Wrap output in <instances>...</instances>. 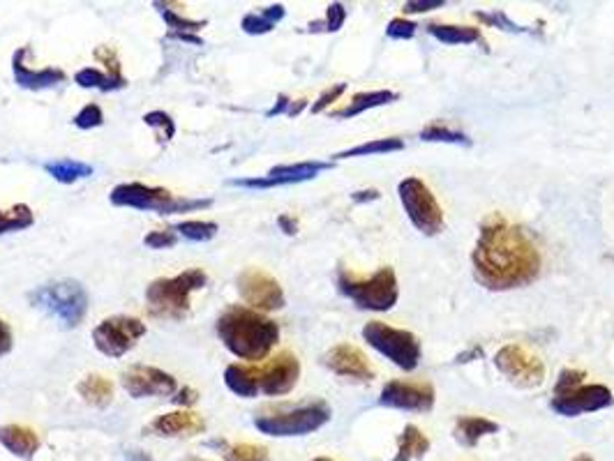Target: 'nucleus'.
Segmentation results:
<instances>
[{"mask_svg": "<svg viewBox=\"0 0 614 461\" xmlns=\"http://www.w3.org/2000/svg\"><path fill=\"white\" fill-rule=\"evenodd\" d=\"M541 251L518 224L489 215L472 251L474 277L489 291L529 286L541 275Z\"/></svg>", "mask_w": 614, "mask_h": 461, "instance_id": "obj_1", "label": "nucleus"}, {"mask_svg": "<svg viewBox=\"0 0 614 461\" xmlns=\"http://www.w3.org/2000/svg\"><path fill=\"white\" fill-rule=\"evenodd\" d=\"M215 332L224 348L248 363L269 358V353L280 340V326L273 319L243 305L224 309L215 323Z\"/></svg>", "mask_w": 614, "mask_h": 461, "instance_id": "obj_2", "label": "nucleus"}, {"mask_svg": "<svg viewBox=\"0 0 614 461\" xmlns=\"http://www.w3.org/2000/svg\"><path fill=\"white\" fill-rule=\"evenodd\" d=\"M209 277L201 268H190L176 277H160L146 288V303L153 317L180 321L190 314V296L206 286Z\"/></svg>", "mask_w": 614, "mask_h": 461, "instance_id": "obj_3", "label": "nucleus"}, {"mask_svg": "<svg viewBox=\"0 0 614 461\" xmlns=\"http://www.w3.org/2000/svg\"><path fill=\"white\" fill-rule=\"evenodd\" d=\"M109 201L118 208H134V211H153L157 215H176V213H192L211 208L213 199H186L174 197L165 187H151L143 182H122L116 185Z\"/></svg>", "mask_w": 614, "mask_h": 461, "instance_id": "obj_4", "label": "nucleus"}, {"mask_svg": "<svg viewBox=\"0 0 614 461\" xmlns=\"http://www.w3.org/2000/svg\"><path fill=\"white\" fill-rule=\"evenodd\" d=\"M338 288L356 307L367 311H388L398 305L400 286L393 268H381L370 277H358L346 268L338 270Z\"/></svg>", "mask_w": 614, "mask_h": 461, "instance_id": "obj_5", "label": "nucleus"}, {"mask_svg": "<svg viewBox=\"0 0 614 461\" xmlns=\"http://www.w3.org/2000/svg\"><path fill=\"white\" fill-rule=\"evenodd\" d=\"M33 307L47 311L49 317L58 319L66 328H76L86 319L88 311V293L74 280H60L37 286L28 293Z\"/></svg>", "mask_w": 614, "mask_h": 461, "instance_id": "obj_6", "label": "nucleus"}, {"mask_svg": "<svg viewBox=\"0 0 614 461\" xmlns=\"http://www.w3.org/2000/svg\"><path fill=\"white\" fill-rule=\"evenodd\" d=\"M331 415H333L331 406L319 400V402H310L303 406L259 415V417H255V427L261 434L275 436V438L305 436V434H312V432L321 429L323 425H329Z\"/></svg>", "mask_w": 614, "mask_h": 461, "instance_id": "obj_7", "label": "nucleus"}, {"mask_svg": "<svg viewBox=\"0 0 614 461\" xmlns=\"http://www.w3.org/2000/svg\"><path fill=\"white\" fill-rule=\"evenodd\" d=\"M363 340L402 371H414L421 363V342L409 330L391 328L383 321H370L363 328Z\"/></svg>", "mask_w": 614, "mask_h": 461, "instance_id": "obj_8", "label": "nucleus"}, {"mask_svg": "<svg viewBox=\"0 0 614 461\" xmlns=\"http://www.w3.org/2000/svg\"><path fill=\"white\" fill-rule=\"evenodd\" d=\"M406 217L423 236H437L444 230V211L433 190L421 178H404L398 187Z\"/></svg>", "mask_w": 614, "mask_h": 461, "instance_id": "obj_9", "label": "nucleus"}, {"mask_svg": "<svg viewBox=\"0 0 614 461\" xmlns=\"http://www.w3.org/2000/svg\"><path fill=\"white\" fill-rule=\"evenodd\" d=\"M146 334V323L134 317H111L93 330L95 348L107 358H122Z\"/></svg>", "mask_w": 614, "mask_h": 461, "instance_id": "obj_10", "label": "nucleus"}, {"mask_svg": "<svg viewBox=\"0 0 614 461\" xmlns=\"http://www.w3.org/2000/svg\"><path fill=\"white\" fill-rule=\"evenodd\" d=\"M495 367L518 388H539L545 379V365L536 353L520 344H508L497 351Z\"/></svg>", "mask_w": 614, "mask_h": 461, "instance_id": "obj_11", "label": "nucleus"}, {"mask_svg": "<svg viewBox=\"0 0 614 461\" xmlns=\"http://www.w3.org/2000/svg\"><path fill=\"white\" fill-rule=\"evenodd\" d=\"M240 298L257 311H278L284 307V291L280 282L261 268H245L236 277Z\"/></svg>", "mask_w": 614, "mask_h": 461, "instance_id": "obj_12", "label": "nucleus"}, {"mask_svg": "<svg viewBox=\"0 0 614 461\" xmlns=\"http://www.w3.org/2000/svg\"><path fill=\"white\" fill-rule=\"evenodd\" d=\"M333 169V162H298V164H280L261 176V178H238L232 180L234 187H245V190H271V187H284L315 180L319 174Z\"/></svg>", "mask_w": 614, "mask_h": 461, "instance_id": "obj_13", "label": "nucleus"}, {"mask_svg": "<svg viewBox=\"0 0 614 461\" xmlns=\"http://www.w3.org/2000/svg\"><path fill=\"white\" fill-rule=\"evenodd\" d=\"M379 404L409 413H429L435 409V388L427 381H388L381 390Z\"/></svg>", "mask_w": 614, "mask_h": 461, "instance_id": "obj_14", "label": "nucleus"}, {"mask_svg": "<svg viewBox=\"0 0 614 461\" xmlns=\"http://www.w3.org/2000/svg\"><path fill=\"white\" fill-rule=\"evenodd\" d=\"M614 404V397L610 392V388L605 386H578L564 394H555L552 397V411L564 415V417H578L582 413H597L603 409H610Z\"/></svg>", "mask_w": 614, "mask_h": 461, "instance_id": "obj_15", "label": "nucleus"}, {"mask_svg": "<svg viewBox=\"0 0 614 461\" xmlns=\"http://www.w3.org/2000/svg\"><path fill=\"white\" fill-rule=\"evenodd\" d=\"M122 388L128 390L134 400H146V397H172L178 392V383L172 374L157 367L134 365L120 376Z\"/></svg>", "mask_w": 614, "mask_h": 461, "instance_id": "obj_16", "label": "nucleus"}, {"mask_svg": "<svg viewBox=\"0 0 614 461\" xmlns=\"http://www.w3.org/2000/svg\"><path fill=\"white\" fill-rule=\"evenodd\" d=\"M259 367V365H257ZM300 379V363L294 353L282 351L271 363L259 367V388L263 394L280 397L292 392Z\"/></svg>", "mask_w": 614, "mask_h": 461, "instance_id": "obj_17", "label": "nucleus"}, {"mask_svg": "<svg viewBox=\"0 0 614 461\" xmlns=\"http://www.w3.org/2000/svg\"><path fill=\"white\" fill-rule=\"evenodd\" d=\"M323 365L329 367L333 374L344 376V379L367 383L375 379V369L367 360V355L352 344H338L329 353L323 355Z\"/></svg>", "mask_w": 614, "mask_h": 461, "instance_id": "obj_18", "label": "nucleus"}, {"mask_svg": "<svg viewBox=\"0 0 614 461\" xmlns=\"http://www.w3.org/2000/svg\"><path fill=\"white\" fill-rule=\"evenodd\" d=\"M31 54L28 47L19 49L12 58V74L16 86H22L26 91H47L54 86H60V83L68 81V74L58 68H45V70H31L24 58Z\"/></svg>", "mask_w": 614, "mask_h": 461, "instance_id": "obj_19", "label": "nucleus"}, {"mask_svg": "<svg viewBox=\"0 0 614 461\" xmlns=\"http://www.w3.org/2000/svg\"><path fill=\"white\" fill-rule=\"evenodd\" d=\"M206 429V423H203V417L192 413V411H174V413H165L155 417V421L149 425V434L153 436H197Z\"/></svg>", "mask_w": 614, "mask_h": 461, "instance_id": "obj_20", "label": "nucleus"}, {"mask_svg": "<svg viewBox=\"0 0 614 461\" xmlns=\"http://www.w3.org/2000/svg\"><path fill=\"white\" fill-rule=\"evenodd\" d=\"M0 444L19 459H33L39 450V436L35 429L24 425H5L0 427Z\"/></svg>", "mask_w": 614, "mask_h": 461, "instance_id": "obj_21", "label": "nucleus"}, {"mask_svg": "<svg viewBox=\"0 0 614 461\" xmlns=\"http://www.w3.org/2000/svg\"><path fill=\"white\" fill-rule=\"evenodd\" d=\"M155 8L160 10L162 19L167 21V26H169V39H178V42H188V45H194V47H203V39L197 37L194 33L201 31L203 26H206V21H194V19H188V16H182L174 10H167V5H162V3H155Z\"/></svg>", "mask_w": 614, "mask_h": 461, "instance_id": "obj_22", "label": "nucleus"}, {"mask_svg": "<svg viewBox=\"0 0 614 461\" xmlns=\"http://www.w3.org/2000/svg\"><path fill=\"white\" fill-rule=\"evenodd\" d=\"M499 425L495 421H487V417H476V415H467V417H458L456 423V441L464 448H476L483 436L497 434Z\"/></svg>", "mask_w": 614, "mask_h": 461, "instance_id": "obj_23", "label": "nucleus"}, {"mask_svg": "<svg viewBox=\"0 0 614 461\" xmlns=\"http://www.w3.org/2000/svg\"><path fill=\"white\" fill-rule=\"evenodd\" d=\"M224 383L227 388L238 394L245 397V400H252L261 392L259 388V367H248V365H229L224 369Z\"/></svg>", "mask_w": 614, "mask_h": 461, "instance_id": "obj_24", "label": "nucleus"}, {"mask_svg": "<svg viewBox=\"0 0 614 461\" xmlns=\"http://www.w3.org/2000/svg\"><path fill=\"white\" fill-rule=\"evenodd\" d=\"M400 99L398 93L393 91H370V93H358L352 97V102L346 104V107L342 109H335L331 111V118H354V116H361L365 111H370V109H377V107H386V104H391Z\"/></svg>", "mask_w": 614, "mask_h": 461, "instance_id": "obj_25", "label": "nucleus"}, {"mask_svg": "<svg viewBox=\"0 0 614 461\" xmlns=\"http://www.w3.org/2000/svg\"><path fill=\"white\" fill-rule=\"evenodd\" d=\"M76 392L86 404L105 409L114 400V383L109 379H105L102 374H88L86 379H81L76 383Z\"/></svg>", "mask_w": 614, "mask_h": 461, "instance_id": "obj_26", "label": "nucleus"}, {"mask_svg": "<svg viewBox=\"0 0 614 461\" xmlns=\"http://www.w3.org/2000/svg\"><path fill=\"white\" fill-rule=\"evenodd\" d=\"M427 33L435 39H439L441 45H485L481 28L474 26H448V24H429Z\"/></svg>", "mask_w": 614, "mask_h": 461, "instance_id": "obj_27", "label": "nucleus"}, {"mask_svg": "<svg viewBox=\"0 0 614 461\" xmlns=\"http://www.w3.org/2000/svg\"><path fill=\"white\" fill-rule=\"evenodd\" d=\"M427 450L429 438L416 425H406L404 432L398 436V454L393 461H416L423 459Z\"/></svg>", "mask_w": 614, "mask_h": 461, "instance_id": "obj_28", "label": "nucleus"}, {"mask_svg": "<svg viewBox=\"0 0 614 461\" xmlns=\"http://www.w3.org/2000/svg\"><path fill=\"white\" fill-rule=\"evenodd\" d=\"M74 83H79L81 88H93V91H102V93H114L128 86L126 76H114L107 70L102 72L97 68H84L74 74Z\"/></svg>", "mask_w": 614, "mask_h": 461, "instance_id": "obj_29", "label": "nucleus"}, {"mask_svg": "<svg viewBox=\"0 0 614 461\" xmlns=\"http://www.w3.org/2000/svg\"><path fill=\"white\" fill-rule=\"evenodd\" d=\"M284 14H286L284 5H271V8H265L261 12H250V14L243 16L240 28L248 35H265L280 24Z\"/></svg>", "mask_w": 614, "mask_h": 461, "instance_id": "obj_30", "label": "nucleus"}, {"mask_svg": "<svg viewBox=\"0 0 614 461\" xmlns=\"http://www.w3.org/2000/svg\"><path fill=\"white\" fill-rule=\"evenodd\" d=\"M45 172L63 185H72L76 180H84L93 176V166L76 162V159H58V162H47Z\"/></svg>", "mask_w": 614, "mask_h": 461, "instance_id": "obj_31", "label": "nucleus"}, {"mask_svg": "<svg viewBox=\"0 0 614 461\" xmlns=\"http://www.w3.org/2000/svg\"><path fill=\"white\" fill-rule=\"evenodd\" d=\"M404 149L402 139H375V141H365L361 145H354L350 151H342L338 155H333V159H350V157H365V155H386V153H398Z\"/></svg>", "mask_w": 614, "mask_h": 461, "instance_id": "obj_32", "label": "nucleus"}, {"mask_svg": "<svg viewBox=\"0 0 614 461\" xmlns=\"http://www.w3.org/2000/svg\"><path fill=\"white\" fill-rule=\"evenodd\" d=\"M33 222H35V215L31 208L26 203H16V205L8 208V211H0V236L12 234V230L28 228V226H33Z\"/></svg>", "mask_w": 614, "mask_h": 461, "instance_id": "obj_33", "label": "nucleus"}, {"mask_svg": "<svg viewBox=\"0 0 614 461\" xmlns=\"http://www.w3.org/2000/svg\"><path fill=\"white\" fill-rule=\"evenodd\" d=\"M174 230L178 236H182L186 240L192 243H209L217 236V224L215 222H203V220H186L174 226Z\"/></svg>", "mask_w": 614, "mask_h": 461, "instance_id": "obj_34", "label": "nucleus"}, {"mask_svg": "<svg viewBox=\"0 0 614 461\" xmlns=\"http://www.w3.org/2000/svg\"><path fill=\"white\" fill-rule=\"evenodd\" d=\"M423 141H433V143H456V145H472V139H469L464 132L450 130L448 125L444 122H433L421 132Z\"/></svg>", "mask_w": 614, "mask_h": 461, "instance_id": "obj_35", "label": "nucleus"}, {"mask_svg": "<svg viewBox=\"0 0 614 461\" xmlns=\"http://www.w3.org/2000/svg\"><path fill=\"white\" fill-rule=\"evenodd\" d=\"M344 19H346V10L342 3H331L329 10H326V19L323 21H312L307 31L310 33H338L344 26Z\"/></svg>", "mask_w": 614, "mask_h": 461, "instance_id": "obj_36", "label": "nucleus"}, {"mask_svg": "<svg viewBox=\"0 0 614 461\" xmlns=\"http://www.w3.org/2000/svg\"><path fill=\"white\" fill-rule=\"evenodd\" d=\"M224 461H269V450L252 444L227 446L224 448Z\"/></svg>", "mask_w": 614, "mask_h": 461, "instance_id": "obj_37", "label": "nucleus"}, {"mask_svg": "<svg viewBox=\"0 0 614 461\" xmlns=\"http://www.w3.org/2000/svg\"><path fill=\"white\" fill-rule=\"evenodd\" d=\"M143 122H146L149 128H153L157 132V139L162 143H169L174 139V134H176V122L165 111H149L146 116H143Z\"/></svg>", "mask_w": 614, "mask_h": 461, "instance_id": "obj_38", "label": "nucleus"}, {"mask_svg": "<svg viewBox=\"0 0 614 461\" xmlns=\"http://www.w3.org/2000/svg\"><path fill=\"white\" fill-rule=\"evenodd\" d=\"M474 16L481 21V24L493 26V28H499V31H506V33H516V35L527 33L524 26H518L516 21H510L501 10H495V12H476Z\"/></svg>", "mask_w": 614, "mask_h": 461, "instance_id": "obj_39", "label": "nucleus"}, {"mask_svg": "<svg viewBox=\"0 0 614 461\" xmlns=\"http://www.w3.org/2000/svg\"><path fill=\"white\" fill-rule=\"evenodd\" d=\"M72 122H74V128H79V130H95V128H99L102 122H105V114H102L97 104H86V107L74 116Z\"/></svg>", "mask_w": 614, "mask_h": 461, "instance_id": "obj_40", "label": "nucleus"}, {"mask_svg": "<svg viewBox=\"0 0 614 461\" xmlns=\"http://www.w3.org/2000/svg\"><path fill=\"white\" fill-rule=\"evenodd\" d=\"M178 243V234L174 228H162V230H151V234L143 238V245L151 249H169Z\"/></svg>", "mask_w": 614, "mask_h": 461, "instance_id": "obj_41", "label": "nucleus"}, {"mask_svg": "<svg viewBox=\"0 0 614 461\" xmlns=\"http://www.w3.org/2000/svg\"><path fill=\"white\" fill-rule=\"evenodd\" d=\"M585 376H587V374L580 371V369H564V371L559 374L557 383H555V394H564V392H568V390H572V388L582 386Z\"/></svg>", "mask_w": 614, "mask_h": 461, "instance_id": "obj_42", "label": "nucleus"}, {"mask_svg": "<svg viewBox=\"0 0 614 461\" xmlns=\"http://www.w3.org/2000/svg\"><path fill=\"white\" fill-rule=\"evenodd\" d=\"M386 35L391 39H412L416 35V24L406 19H393L386 28Z\"/></svg>", "mask_w": 614, "mask_h": 461, "instance_id": "obj_43", "label": "nucleus"}, {"mask_svg": "<svg viewBox=\"0 0 614 461\" xmlns=\"http://www.w3.org/2000/svg\"><path fill=\"white\" fill-rule=\"evenodd\" d=\"M344 91H346V83H335V86H331L329 91H323L319 95V99L312 104V114H321V111L329 109L331 104H335L342 97Z\"/></svg>", "mask_w": 614, "mask_h": 461, "instance_id": "obj_44", "label": "nucleus"}, {"mask_svg": "<svg viewBox=\"0 0 614 461\" xmlns=\"http://www.w3.org/2000/svg\"><path fill=\"white\" fill-rule=\"evenodd\" d=\"M446 5V0H409L404 3L406 14H423L427 10H439Z\"/></svg>", "mask_w": 614, "mask_h": 461, "instance_id": "obj_45", "label": "nucleus"}, {"mask_svg": "<svg viewBox=\"0 0 614 461\" xmlns=\"http://www.w3.org/2000/svg\"><path fill=\"white\" fill-rule=\"evenodd\" d=\"M197 400H199V392L194 390V388H182V390H178L176 392V397H174V404H178V406H194L197 404Z\"/></svg>", "mask_w": 614, "mask_h": 461, "instance_id": "obj_46", "label": "nucleus"}, {"mask_svg": "<svg viewBox=\"0 0 614 461\" xmlns=\"http://www.w3.org/2000/svg\"><path fill=\"white\" fill-rule=\"evenodd\" d=\"M12 344H14L12 330H10V326L3 319H0V358H3V355H8L12 351Z\"/></svg>", "mask_w": 614, "mask_h": 461, "instance_id": "obj_47", "label": "nucleus"}, {"mask_svg": "<svg viewBox=\"0 0 614 461\" xmlns=\"http://www.w3.org/2000/svg\"><path fill=\"white\" fill-rule=\"evenodd\" d=\"M278 224H280V228L284 230L286 236H296L298 234V222L292 215H280Z\"/></svg>", "mask_w": 614, "mask_h": 461, "instance_id": "obj_48", "label": "nucleus"}, {"mask_svg": "<svg viewBox=\"0 0 614 461\" xmlns=\"http://www.w3.org/2000/svg\"><path fill=\"white\" fill-rule=\"evenodd\" d=\"M290 107H292V99L286 97V95H280L278 102H275V107H273L269 114H265V116L273 118V116H280V114H286V111H290Z\"/></svg>", "mask_w": 614, "mask_h": 461, "instance_id": "obj_49", "label": "nucleus"}, {"mask_svg": "<svg viewBox=\"0 0 614 461\" xmlns=\"http://www.w3.org/2000/svg\"><path fill=\"white\" fill-rule=\"evenodd\" d=\"M381 194L377 192V190H361V192H354L352 194V199L356 201V203H370V201H377Z\"/></svg>", "mask_w": 614, "mask_h": 461, "instance_id": "obj_50", "label": "nucleus"}, {"mask_svg": "<svg viewBox=\"0 0 614 461\" xmlns=\"http://www.w3.org/2000/svg\"><path fill=\"white\" fill-rule=\"evenodd\" d=\"M481 355H483V348L476 346V348H472V351H467V353L458 355V360H456V363H469L472 358H481Z\"/></svg>", "mask_w": 614, "mask_h": 461, "instance_id": "obj_51", "label": "nucleus"}, {"mask_svg": "<svg viewBox=\"0 0 614 461\" xmlns=\"http://www.w3.org/2000/svg\"><path fill=\"white\" fill-rule=\"evenodd\" d=\"M307 107V99H296V102H292V107H290V111H286V116H298L303 109Z\"/></svg>", "mask_w": 614, "mask_h": 461, "instance_id": "obj_52", "label": "nucleus"}, {"mask_svg": "<svg viewBox=\"0 0 614 461\" xmlns=\"http://www.w3.org/2000/svg\"><path fill=\"white\" fill-rule=\"evenodd\" d=\"M180 461H211V459H203V457H194V454H192V457H182Z\"/></svg>", "mask_w": 614, "mask_h": 461, "instance_id": "obj_53", "label": "nucleus"}, {"mask_svg": "<svg viewBox=\"0 0 614 461\" xmlns=\"http://www.w3.org/2000/svg\"><path fill=\"white\" fill-rule=\"evenodd\" d=\"M312 461H331V459H326V457H317V459H312Z\"/></svg>", "mask_w": 614, "mask_h": 461, "instance_id": "obj_54", "label": "nucleus"}]
</instances>
